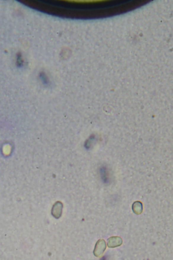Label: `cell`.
<instances>
[{
	"instance_id": "cell-1",
	"label": "cell",
	"mask_w": 173,
	"mask_h": 260,
	"mask_svg": "<svg viewBox=\"0 0 173 260\" xmlns=\"http://www.w3.org/2000/svg\"><path fill=\"white\" fill-rule=\"evenodd\" d=\"M106 249V244L105 241L104 239H100L97 241L96 244L95 249L94 251V254L96 257H101L102 256Z\"/></svg>"
},
{
	"instance_id": "cell-2",
	"label": "cell",
	"mask_w": 173,
	"mask_h": 260,
	"mask_svg": "<svg viewBox=\"0 0 173 260\" xmlns=\"http://www.w3.org/2000/svg\"><path fill=\"white\" fill-rule=\"evenodd\" d=\"M122 239L118 236L111 237L107 240V245L110 248H115L119 246L122 244Z\"/></svg>"
},
{
	"instance_id": "cell-3",
	"label": "cell",
	"mask_w": 173,
	"mask_h": 260,
	"mask_svg": "<svg viewBox=\"0 0 173 260\" xmlns=\"http://www.w3.org/2000/svg\"><path fill=\"white\" fill-rule=\"evenodd\" d=\"M70 2H75V3H94V2H102V0H70L68 1Z\"/></svg>"
}]
</instances>
